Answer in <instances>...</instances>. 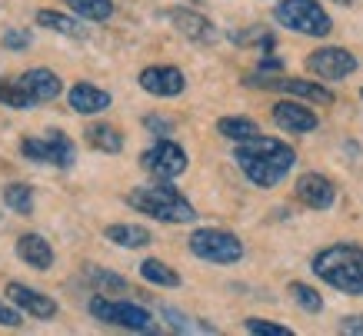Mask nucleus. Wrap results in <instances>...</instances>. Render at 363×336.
Returning <instances> with one entry per match:
<instances>
[{
    "label": "nucleus",
    "instance_id": "obj_1",
    "mask_svg": "<svg viewBox=\"0 0 363 336\" xmlns=\"http://www.w3.org/2000/svg\"><path fill=\"white\" fill-rule=\"evenodd\" d=\"M237 167L243 170V177L250 180L253 186H277L290 174L294 167V150L286 147L284 140H274V137H250V140H240L237 153H233Z\"/></svg>",
    "mask_w": 363,
    "mask_h": 336
},
{
    "label": "nucleus",
    "instance_id": "obj_2",
    "mask_svg": "<svg viewBox=\"0 0 363 336\" xmlns=\"http://www.w3.org/2000/svg\"><path fill=\"white\" fill-rule=\"evenodd\" d=\"M313 273L323 283H330L333 290L363 296V250L350 243H337V247L320 250L313 257Z\"/></svg>",
    "mask_w": 363,
    "mask_h": 336
},
{
    "label": "nucleus",
    "instance_id": "obj_3",
    "mask_svg": "<svg viewBox=\"0 0 363 336\" xmlns=\"http://www.w3.org/2000/svg\"><path fill=\"white\" fill-rule=\"evenodd\" d=\"M127 203L137 210V213H147L154 220H164V223H190L197 217V210L190 206V200L177 186H170L167 180L160 184H147V186H137Z\"/></svg>",
    "mask_w": 363,
    "mask_h": 336
},
{
    "label": "nucleus",
    "instance_id": "obj_4",
    "mask_svg": "<svg viewBox=\"0 0 363 336\" xmlns=\"http://www.w3.org/2000/svg\"><path fill=\"white\" fill-rule=\"evenodd\" d=\"M277 21L286 30L307 33V37H327L330 33V13L320 7L317 0H280L277 4Z\"/></svg>",
    "mask_w": 363,
    "mask_h": 336
},
{
    "label": "nucleus",
    "instance_id": "obj_5",
    "mask_svg": "<svg viewBox=\"0 0 363 336\" xmlns=\"http://www.w3.org/2000/svg\"><path fill=\"white\" fill-rule=\"evenodd\" d=\"M90 313L97 316L100 323L111 326H123V330H133V333H157L150 313L137 303H121V300H111L107 293H97L90 296Z\"/></svg>",
    "mask_w": 363,
    "mask_h": 336
},
{
    "label": "nucleus",
    "instance_id": "obj_6",
    "mask_svg": "<svg viewBox=\"0 0 363 336\" xmlns=\"http://www.w3.org/2000/svg\"><path fill=\"white\" fill-rule=\"evenodd\" d=\"M21 153L33 163H47V167H74L77 160V150H74V140L60 130H47L40 137H23L21 140Z\"/></svg>",
    "mask_w": 363,
    "mask_h": 336
},
{
    "label": "nucleus",
    "instance_id": "obj_7",
    "mask_svg": "<svg viewBox=\"0 0 363 336\" xmlns=\"http://www.w3.org/2000/svg\"><path fill=\"white\" fill-rule=\"evenodd\" d=\"M190 253L207 263H237L243 257V243L230 230L203 227L190 233Z\"/></svg>",
    "mask_w": 363,
    "mask_h": 336
},
{
    "label": "nucleus",
    "instance_id": "obj_8",
    "mask_svg": "<svg viewBox=\"0 0 363 336\" xmlns=\"http://www.w3.org/2000/svg\"><path fill=\"white\" fill-rule=\"evenodd\" d=\"M140 167L150 177H157V180H174V177H180L187 170V153H184V147H177V143H170L164 137L150 150H143Z\"/></svg>",
    "mask_w": 363,
    "mask_h": 336
},
{
    "label": "nucleus",
    "instance_id": "obj_9",
    "mask_svg": "<svg viewBox=\"0 0 363 336\" xmlns=\"http://www.w3.org/2000/svg\"><path fill=\"white\" fill-rule=\"evenodd\" d=\"M307 67L323 80H343V77H350L357 70V57L350 50H343V47H320V50L310 54Z\"/></svg>",
    "mask_w": 363,
    "mask_h": 336
},
{
    "label": "nucleus",
    "instance_id": "obj_10",
    "mask_svg": "<svg viewBox=\"0 0 363 336\" xmlns=\"http://www.w3.org/2000/svg\"><path fill=\"white\" fill-rule=\"evenodd\" d=\"M7 300L21 306L23 313H30V320H54L57 316V300H50L47 293L33 290L27 283H7Z\"/></svg>",
    "mask_w": 363,
    "mask_h": 336
},
{
    "label": "nucleus",
    "instance_id": "obj_11",
    "mask_svg": "<svg viewBox=\"0 0 363 336\" xmlns=\"http://www.w3.org/2000/svg\"><path fill=\"white\" fill-rule=\"evenodd\" d=\"M140 87L147 90V94H154V97H177V94H184V87H187V80H184V74L177 70V67H147V70H140Z\"/></svg>",
    "mask_w": 363,
    "mask_h": 336
},
{
    "label": "nucleus",
    "instance_id": "obj_12",
    "mask_svg": "<svg viewBox=\"0 0 363 336\" xmlns=\"http://www.w3.org/2000/svg\"><path fill=\"white\" fill-rule=\"evenodd\" d=\"M274 123L286 133H310V130H317L320 120L313 110L297 103V100H280L274 107Z\"/></svg>",
    "mask_w": 363,
    "mask_h": 336
},
{
    "label": "nucleus",
    "instance_id": "obj_13",
    "mask_svg": "<svg viewBox=\"0 0 363 336\" xmlns=\"http://www.w3.org/2000/svg\"><path fill=\"white\" fill-rule=\"evenodd\" d=\"M247 84H257V87H274L284 90V94H294L300 100H310V103H333V94L320 84H310V80H294V77H280V80H260V77H250Z\"/></svg>",
    "mask_w": 363,
    "mask_h": 336
},
{
    "label": "nucleus",
    "instance_id": "obj_14",
    "mask_svg": "<svg viewBox=\"0 0 363 336\" xmlns=\"http://www.w3.org/2000/svg\"><path fill=\"white\" fill-rule=\"evenodd\" d=\"M297 200L307 203L310 210H330L337 200V186L323 174H303L297 180Z\"/></svg>",
    "mask_w": 363,
    "mask_h": 336
},
{
    "label": "nucleus",
    "instance_id": "obj_15",
    "mask_svg": "<svg viewBox=\"0 0 363 336\" xmlns=\"http://www.w3.org/2000/svg\"><path fill=\"white\" fill-rule=\"evenodd\" d=\"M167 17H170V23H174L187 40H197V44H213V40H217V27H213L203 13L174 7V11H167Z\"/></svg>",
    "mask_w": 363,
    "mask_h": 336
},
{
    "label": "nucleus",
    "instance_id": "obj_16",
    "mask_svg": "<svg viewBox=\"0 0 363 336\" xmlns=\"http://www.w3.org/2000/svg\"><path fill=\"white\" fill-rule=\"evenodd\" d=\"M21 87L33 97V103H50V100L60 97L64 80H60L54 70H47V67H33V70H27V74L21 77Z\"/></svg>",
    "mask_w": 363,
    "mask_h": 336
},
{
    "label": "nucleus",
    "instance_id": "obj_17",
    "mask_svg": "<svg viewBox=\"0 0 363 336\" xmlns=\"http://www.w3.org/2000/svg\"><path fill=\"white\" fill-rule=\"evenodd\" d=\"M17 257L23 263H30L33 270H50L54 267V247L40 233H23L17 240Z\"/></svg>",
    "mask_w": 363,
    "mask_h": 336
},
{
    "label": "nucleus",
    "instance_id": "obj_18",
    "mask_svg": "<svg viewBox=\"0 0 363 336\" xmlns=\"http://www.w3.org/2000/svg\"><path fill=\"white\" fill-rule=\"evenodd\" d=\"M67 100H70V107L77 110V113H84V117L104 113V110L111 107V94L94 87V84H77V87H70V97Z\"/></svg>",
    "mask_w": 363,
    "mask_h": 336
},
{
    "label": "nucleus",
    "instance_id": "obj_19",
    "mask_svg": "<svg viewBox=\"0 0 363 336\" xmlns=\"http://www.w3.org/2000/svg\"><path fill=\"white\" fill-rule=\"evenodd\" d=\"M37 27H47V30L64 33V37H74V40H80V37L87 33L84 21H77V17H67V13H57V11H40V13H37Z\"/></svg>",
    "mask_w": 363,
    "mask_h": 336
},
{
    "label": "nucleus",
    "instance_id": "obj_20",
    "mask_svg": "<svg viewBox=\"0 0 363 336\" xmlns=\"http://www.w3.org/2000/svg\"><path fill=\"white\" fill-rule=\"evenodd\" d=\"M104 233H107L111 243L127 247V250H140V247H147V243L154 240L147 227H133V223H113V227H107Z\"/></svg>",
    "mask_w": 363,
    "mask_h": 336
},
{
    "label": "nucleus",
    "instance_id": "obj_21",
    "mask_svg": "<svg viewBox=\"0 0 363 336\" xmlns=\"http://www.w3.org/2000/svg\"><path fill=\"white\" fill-rule=\"evenodd\" d=\"M87 143L100 153H121L123 150L121 130H113V127H107V123H94V127L87 130Z\"/></svg>",
    "mask_w": 363,
    "mask_h": 336
},
{
    "label": "nucleus",
    "instance_id": "obj_22",
    "mask_svg": "<svg viewBox=\"0 0 363 336\" xmlns=\"http://www.w3.org/2000/svg\"><path fill=\"white\" fill-rule=\"evenodd\" d=\"M84 283H90L94 286V293H123L127 290V280L123 276H117V273H107L100 270V267H87L84 270Z\"/></svg>",
    "mask_w": 363,
    "mask_h": 336
},
{
    "label": "nucleus",
    "instance_id": "obj_23",
    "mask_svg": "<svg viewBox=\"0 0 363 336\" xmlns=\"http://www.w3.org/2000/svg\"><path fill=\"white\" fill-rule=\"evenodd\" d=\"M217 133H223V137H230V140H250V137H257L260 133V127L253 123V120L247 117H223L217 120Z\"/></svg>",
    "mask_w": 363,
    "mask_h": 336
},
{
    "label": "nucleus",
    "instance_id": "obj_24",
    "mask_svg": "<svg viewBox=\"0 0 363 336\" xmlns=\"http://www.w3.org/2000/svg\"><path fill=\"white\" fill-rule=\"evenodd\" d=\"M4 203L11 206L13 213H21V217H30L33 213V194L27 184H7L4 186Z\"/></svg>",
    "mask_w": 363,
    "mask_h": 336
},
{
    "label": "nucleus",
    "instance_id": "obj_25",
    "mask_svg": "<svg viewBox=\"0 0 363 336\" xmlns=\"http://www.w3.org/2000/svg\"><path fill=\"white\" fill-rule=\"evenodd\" d=\"M0 103H4V107H13V110L37 107L30 94L21 87V80H0Z\"/></svg>",
    "mask_w": 363,
    "mask_h": 336
},
{
    "label": "nucleus",
    "instance_id": "obj_26",
    "mask_svg": "<svg viewBox=\"0 0 363 336\" xmlns=\"http://www.w3.org/2000/svg\"><path fill=\"white\" fill-rule=\"evenodd\" d=\"M67 7L77 17H84V21H107L113 13L111 0H67Z\"/></svg>",
    "mask_w": 363,
    "mask_h": 336
},
{
    "label": "nucleus",
    "instance_id": "obj_27",
    "mask_svg": "<svg viewBox=\"0 0 363 336\" xmlns=\"http://www.w3.org/2000/svg\"><path fill=\"white\" fill-rule=\"evenodd\" d=\"M140 276L143 280H150V283H157V286H180V276L160 260H143L140 263Z\"/></svg>",
    "mask_w": 363,
    "mask_h": 336
},
{
    "label": "nucleus",
    "instance_id": "obj_28",
    "mask_svg": "<svg viewBox=\"0 0 363 336\" xmlns=\"http://www.w3.org/2000/svg\"><path fill=\"white\" fill-rule=\"evenodd\" d=\"M290 296H294V303H297L300 310H307V313H320V310H323V296H320L313 286H307V283H290Z\"/></svg>",
    "mask_w": 363,
    "mask_h": 336
},
{
    "label": "nucleus",
    "instance_id": "obj_29",
    "mask_svg": "<svg viewBox=\"0 0 363 336\" xmlns=\"http://www.w3.org/2000/svg\"><path fill=\"white\" fill-rule=\"evenodd\" d=\"M247 333H257V336H290V330L280 323H267V320H247L243 323Z\"/></svg>",
    "mask_w": 363,
    "mask_h": 336
},
{
    "label": "nucleus",
    "instance_id": "obj_30",
    "mask_svg": "<svg viewBox=\"0 0 363 336\" xmlns=\"http://www.w3.org/2000/svg\"><path fill=\"white\" fill-rule=\"evenodd\" d=\"M0 44L4 50H23V47H30V30H7L0 37Z\"/></svg>",
    "mask_w": 363,
    "mask_h": 336
},
{
    "label": "nucleus",
    "instance_id": "obj_31",
    "mask_svg": "<svg viewBox=\"0 0 363 336\" xmlns=\"http://www.w3.org/2000/svg\"><path fill=\"white\" fill-rule=\"evenodd\" d=\"M164 316H167V323L174 326V330H180V333H194V330H197V323H190L187 316L170 310V306H164Z\"/></svg>",
    "mask_w": 363,
    "mask_h": 336
},
{
    "label": "nucleus",
    "instance_id": "obj_32",
    "mask_svg": "<svg viewBox=\"0 0 363 336\" xmlns=\"http://www.w3.org/2000/svg\"><path fill=\"white\" fill-rule=\"evenodd\" d=\"M23 323V310L17 303L7 306V303H0V326H21Z\"/></svg>",
    "mask_w": 363,
    "mask_h": 336
},
{
    "label": "nucleus",
    "instance_id": "obj_33",
    "mask_svg": "<svg viewBox=\"0 0 363 336\" xmlns=\"http://www.w3.org/2000/svg\"><path fill=\"white\" fill-rule=\"evenodd\" d=\"M143 127H147L150 133H157L160 140H164L167 133L174 130V123H170V120H160V117H147V120H143Z\"/></svg>",
    "mask_w": 363,
    "mask_h": 336
},
{
    "label": "nucleus",
    "instance_id": "obj_34",
    "mask_svg": "<svg viewBox=\"0 0 363 336\" xmlns=\"http://www.w3.org/2000/svg\"><path fill=\"white\" fill-rule=\"evenodd\" d=\"M343 333H363V316H347L340 323Z\"/></svg>",
    "mask_w": 363,
    "mask_h": 336
},
{
    "label": "nucleus",
    "instance_id": "obj_35",
    "mask_svg": "<svg viewBox=\"0 0 363 336\" xmlns=\"http://www.w3.org/2000/svg\"><path fill=\"white\" fill-rule=\"evenodd\" d=\"M337 4H343V7H347V4H353V0H337Z\"/></svg>",
    "mask_w": 363,
    "mask_h": 336
},
{
    "label": "nucleus",
    "instance_id": "obj_36",
    "mask_svg": "<svg viewBox=\"0 0 363 336\" xmlns=\"http://www.w3.org/2000/svg\"><path fill=\"white\" fill-rule=\"evenodd\" d=\"M360 97H363V90H360Z\"/></svg>",
    "mask_w": 363,
    "mask_h": 336
}]
</instances>
